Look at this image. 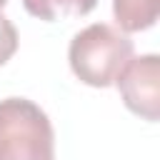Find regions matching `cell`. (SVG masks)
Segmentation results:
<instances>
[{
  "label": "cell",
  "mask_w": 160,
  "mask_h": 160,
  "mask_svg": "<svg viewBox=\"0 0 160 160\" xmlns=\"http://www.w3.org/2000/svg\"><path fill=\"white\" fill-rule=\"evenodd\" d=\"M130 58L132 40L128 32L108 22L88 25L70 40L68 48V60L75 78L90 88H110Z\"/></svg>",
  "instance_id": "6da1fadb"
},
{
  "label": "cell",
  "mask_w": 160,
  "mask_h": 160,
  "mask_svg": "<svg viewBox=\"0 0 160 160\" xmlns=\"http://www.w3.org/2000/svg\"><path fill=\"white\" fill-rule=\"evenodd\" d=\"M18 50V30L15 25L0 12V65H5Z\"/></svg>",
  "instance_id": "8992f818"
},
{
  "label": "cell",
  "mask_w": 160,
  "mask_h": 160,
  "mask_svg": "<svg viewBox=\"0 0 160 160\" xmlns=\"http://www.w3.org/2000/svg\"><path fill=\"white\" fill-rule=\"evenodd\" d=\"M22 5L32 18L55 22V20H65V18L88 15L98 5V0H22Z\"/></svg>",
  "instance_id": "5b68a950"
},
{
  "label": "cell",
  "mask_w": 160,
  "mask_h": 160,
  "mask_svg": "<svg viewBox=\"0 0 160 160\" xmlns=\"http://www.w3.org/2000/svg\"><path fill=\"white\" fill-rule=\"evenodd\" d=\"M0 160H55L52 122L28 98L0 100Z\"/></svg>",
  "instance_id": "7a4b0ae2"
},
{
  "label": "cell",
  "mask_w": 160,
  "mask_h": 160,
  "mask_svg": "<svg viewBox=\"0 0 160 160\" xmlns=\"http://www.w3.org/2000/svg\"><path fill=\"white\" fill-rule=\"evenodd\" d=\"M5 2H8V0H0V12H2V8H5Z\"/></svg>",
  "instance_id": "52a82bcc"
},
{
  "label": "cell",
  "mask_w": 160,
  "mask_h": 160,
  "mask_svg": "<svg viewBox=\"0 0 160 160\" xmlns=\"http://www.w3.org/2000/svg\"><path fill=\"white\" fill-rule=\"evenodd\" d=\"M125 108L148 122L160 118V58L155 52L130 58L118 72L115 82Z\"/></svg>",
  "instance_id": "3957f363"
},
{
  "label": "cell",
  "mask_w": 160,
  "mask_h": 160,
  "mask_svg": "<svg viewBox=\"0 0 160 160\" xmlns=\"http://www.w3.org/2000/svg\"><path fill=\"white\" fill-rule=\"evenodd\" d=\"M112 15L118 22V30L140 32L155 25L158 0H112Z\"/></svg>",
  "instance_id": "277c9868"
}]
</instances>
